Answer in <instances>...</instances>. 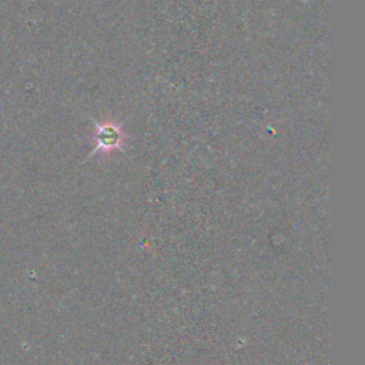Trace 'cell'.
Returning a JSON list of instances; mask_svg holds the SVG:
<instances>
[{
    "mask_svg": "<svg viewBox=\"0 0 365 365\" xmlns=\"http://www.w3.org/2000/svg\"><path fill=\"white\" fill-rule=\"evenodd\" d=\"M118 141V133L115 130H104L101 134H100V140L98 143L101 144H108V145H115V143Z\"/></svg>",
    "mask_w": 365,
    "mask_h": 365,
    "instance_id": "obj_1",
    "label": "cell"
}]
</instances>
